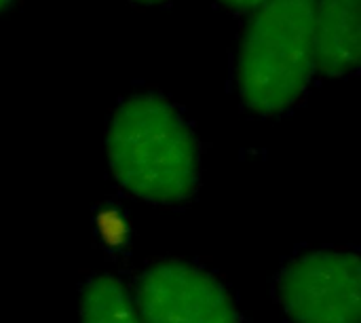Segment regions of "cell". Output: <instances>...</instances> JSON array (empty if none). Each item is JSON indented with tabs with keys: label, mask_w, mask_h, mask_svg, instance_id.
I'll list each match as a JSON object with an SVG mask.
<instances>
[{
	"label": "cell",
	"mask_w": 361,
	"mask_h": 323,
	"mask_svg": "<svg viewBox=\"0 0 361 323\" xmlns=\"http://www.w3.org/2000/svg\"><path fill=\"white\" fill-rule=\"evenodd\" d=\"M13 4V0H0V13L4 11V8H8Z\"/></svg>",
	"instance_id": "obj_9"
},
{
	"label": "cell",
	"mask_w": 361,
	"mask_h": 323,
	"mask_svg": "<svg viewBox=\"0 0 361 323\" xmlns=\"http://www.w3.org/2000/svg\"><path fill=\"white\" fill-rule=\"evenodd\" d=\"M110 169L121 186L152 203H180L199 184V146L180 112L161 95L123 102L108 127Z\"/></svg>",
	"instance_id": "obj_1"
},
{
	"label": "cell",
	"mask_w": 361,
	"mask_h": 323,
	"mask_svg": "<svg viewBox=\"0 0 361 323\" xmlns=\"http://www.w3.org/2000/svg\"><path fill=\"white\" fill-rule=\"evenodd\" d=\"M315 68V0H269L256 8L237 53V87L258 114L288 110Z\"/></svg>",
	"instance_id": "obj_2"
},
{
	"label": "cell",
	"mask_w": 361,
	"mask_h": 323,
	"mask_svg": "<svg viewBox=\"0 0 361 323\" xmlns=\"http://www.w3.org/2000/svg\"><path fill=\"white\" fill-rule=\"evenodd\" d=\"M82 323H140L137 311L125 292V288L114 277L93 279L80 300Z\"/></svg>",
	"instance_id": "obj_6"
},
{
	"label": "cell",
	"mask_w": 361,
	"mask_h": 323,
	"mask_svg": "<svg viewBox=\"0 0 361 323\" xmlns=\"http://www.w3.org/2000/svg\"><path fill=\"white\" fill-rule=\"evenodd\" d=\"M279 296L296 323H360V258L345 252L307 254L283 271Z\"/></svg>",
	"instance_id": "obj_3"
},
{
	"label": "cell",
	"mask_w": 361,
	"mask_h": 323,
	"mask_svg": "<svg viewBox=\"0 0 361 323\" xmlns=\"http://www.w3.org/2000/svg\"><path fill=\"white\" fill-rule=\"evenodd\" d=\"M361 59V0H315V68L345 76Z\"/></svg>",
	"instance_id": "obj_5"
},
{
	"label": "cell",
	"mask_w": 361,
	"mask_h": 323,
	"mask_svg": "<svg viewBox=\"0 0 361 323\" xmlns=\"http://www.w3.org/2000/svg\"><path fill=\"white\" fill-rule=\"evenodd\" d=\"M137 4H161V2H167V0H133Z\"/></svg>",
	"instance_id": "obj_8"
},
{
	"label": "cell",
	"mask_w": 361,
	"mask_h": 323,
	"mask_svg": "<svg viewBox=\"0 0 361 323\" xmlns=\"http://www.w3.org/2000/svg\"><path fill=\"white\" fill-rule=\"evenodd\" d=\"M140 305L148 323H239L224 288L184 262H161L146 271Z\"/></svg>",
	"instance_id": "obj_4"
},
{
	"label": "cell",
	"mask_w": 361,
	"mask_h": 323,
	"mask_svg": "<svg viewBox=\"0 0 361 323\" xmlns=\"http://www.w3.org/2000/svg\"><path fill=\"white\" fill-rule=\"evenodd\" d=\"M220 2L235 13H252L269 0H220Z\"/></svg>",
	"instance_id": "obj_7"
}]
</instances>
